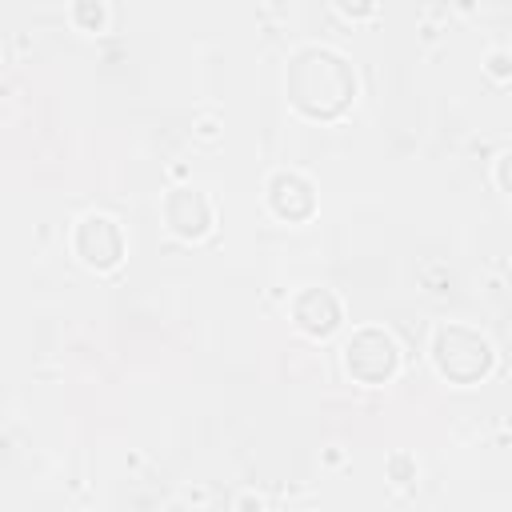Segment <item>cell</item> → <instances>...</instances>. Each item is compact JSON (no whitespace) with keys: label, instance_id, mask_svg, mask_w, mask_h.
Masks as SVG:
<instances>
[{"label":"cell","instance_id":"obj_1","mask_svg":"<svg viewBox=\"0 0 512 512\" xmlns=\"http://www.w3.org/2000/svg\"><path fill=\"white\" fill-rule=\"evenodd\" d=\"M352 88H356V80H352L348 64L332 52L312 48V52H300L292 60V100L312 116L340 112L348 104Z\"/></svg>","mask_w":512,"mask_h":512},{"label":"cell","instance_id":"obj_2","mask_svg":"<svg viewBox=\"0 0 512 512\" xmlns=\"http://www.w3.org/2000/svg\"><path fill=\"white\" fill-rule=\"evenodd\" d=\"M76 248H80V256H84L88 264L108 268V264L120 260V232L112 228V220L88 216V220L80 224V232H76Z\"/></svg>","mask_w":512,"mask_h":512},{"label":"cell","instance_id":"obj_3","mask_svg":"<svg viewBox=\"0 0 512 512\" xmlns=\"http://www.w3.org/2000/svg\"><path fill=\"white\" fill-rule=\"evenodd\" d=\"M340 8H344V12H356V16H360V12H368L372 4H368V0H340Z\"/></svg>","mask_w":512,"mask_h":512}]
</instances>
